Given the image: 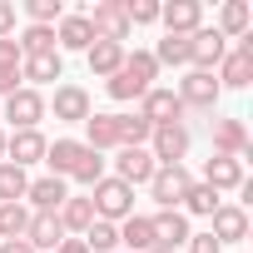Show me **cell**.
<instances>
[{
	"mask_svg": "<svg viewBox=\"0 0 253 253\" xmlns=\"http://www.w3.org/2000/svg\"><path fill=\"white\" fill-rule=\"evenodd\" d=\"M154 80H159L154 55H149V50H134V55H124L119 75H109V80H104V89H109V99L129 104V99H144V94L154 89Z\"/></svg>",
	"mask_w": 253,
	"mask_h": 253,
	"instance_id": "cell-1",
	"label": "cell"
},
{
	"mask_svg": "<svg viewBox=\"0 0 253 253\" xmlns=\"http://www.w3.org/2000/svg\"><path fill=\"white\" fill-rule=\"evenodd\" d=\"M89 204H94V218H104V223H124L134 213V189L124 184V179H114V174H104L94 189H89Z\"/></svg>",
	"mask_w": 253,
	"mask_h": 253,
	"instance_id": "cell-2",
	"label": "cell"
},
{
	"mask_svg": "<svg viewBox=\"0 0 253 253\" xmlns=\"http://www.w3.org/2000/svg\"><path fill=\"white\" fill-rule=\"evenodd\" d=\"M174 94H179L184 114H189V109H199V114H213V109H218V94H223V89H218V80H213L209 70H189V75L179 80V89H174Z\"/></svg>",
	"mask_w": 253,
	"mask_h": 253,
	"instance_id": "cell-3",
	"label": "cell"
},
{
	"mask_svg": "<svg viewBox=\"0 0 253 253\" xmlns=\"http://www.w3.org/2000/svg\"><path fill=\"white\" fill-rule=\"evenodd\" d=\"M189 184H194V174H189L184 164H159V169H154V179H149L144 189H149V199H154L159 209H179Z\"/></svg>",
	"mask_w": 253,
	"mask_h": 253,
	"instance_id": "cell-4",
	"label": "cell"
},
{
	"mask_svg": "<svg viewBox=\"0 0 253 253\" xmlns=\"http://www.w3.org/2000/svg\"><path fill=\"white\" fill-rule=\"evenodd\" d=\"M218 89H248L253 84V35H243L238 40V50H228L223 60H218Z\"/></svg>",
	"mask_w": 253,
	"mask_h": 253,
	"instance_id": "cell-5",
	"label": "cell"
},
{
	"mask_svg": "<svg viewBox=\"0 0 253 253\" xmlns=\"http://www.w3.org/2000/svg\"><path fill=\"white\" fill-rule=\"evenodd\" d=\"M189 129L184 124H154V134H149V154H154V164H184V154H189Z\"/></svg>",
	"mask_w": 253,
	"mask_h": 253,
	"instance_id": "cell-6",
	"label": "cell"
},
{
	"mask_svg": "<svg viewBox=\"0 0 253 253\" xmlns=\"http://www.w3.org/2000/svg\"><path fill=\"white\" fill-rule=\"evenodd\" d=\"M228 55V40L213 30V25H199L194 35H189V70H218V60Z\"/></svg>",
	"mask_w": 253,
	"mask_h": 253,
	"instance_id": "cell-7",
	"label": "cell"
},
{
	"mask_svg": "<svg viewBox=\"0 0 253 253\" xmlns=\"http://www.w3.org/2000/svg\"><path fill=\"white\" fill-rule=\"evenodd\" d=\"M45 109H55V119H60V124H84V119L94 114V104H89V89H84V84H55V99H45Z\"/></svg>",
	"mask_w": 253,
	"mask_h": 253,
	"instance_id": "cell-8",
	"label": "cell"
},
{
	"mask_svg": "<svg viewBox=\"0 0 253 253\" xmlns=\"http://www.w3.org/2000/svg\"><path fill=\"white\" fill-rule=\"evenodd\" d=\"M89 20V30H94V40H114V45H124L134 30H129V20H124V5L119 0H99V5L84 15Z\"/></svg>",
	"mask_w": 253,
	"mask_h": 253,
	"instance_id": "cell-9",
	"label": "cell"
},
{
	"mask_svg": "<svg viewBox=\"0 0 253 253\" xmlns=\"http://www.w3.org/2000/svg\"><path fill=\"white\" fill-rule=\"evenodd\" d=\"M45 149H50V139H45L40 129H15V134H5V164H15V169L45 164Z\"/></svg>",
	"mask_w": 253,
	"mask_h": 253,
	"instance_id": "cell-10",
	"label": "cell"
},
{
	"mask_svg": "<svg viewBox=\"0 0 253 253\" xmlns=\"http://www.w3.org/2000/svg\"><path fill=\"white\" fill-rule=\"evenodd\" d=\"M45 114H50V109H45V94H40V89H30V84H20V89L5 99V119L15 124V129H35Z\"/></svg>",
	"mask_w": 253,
	"mask_h": 253,
	"instance_id": "cell-11",
	"label": "cell"
},
{
	"mask_svg": "<svg viewBox=\"0 0 253 253\" xmlns=\"http://www.w3.org/2000/svg\"><path fill=\"white\" fill-rule=\"evenodd\" d=\"M159 25H164V35H194L199 25H204V5L199 0H169V5H159Z\"/></svg>",
	"mask_w": 253,
	"mask_h": 253,
	"instance_id": "cell-12",
	"label": "cell"
},
{
	"mask_svg": "<svg viewBox=\"0 0 253 253\" xmlns=\"http://www.w3.org/2000/svg\"><path fill=\"white\" fill-rule=\"evenodd\" d=\"M70 199V184L65 179H55V174H45V179H30V189H25V209L30 213H60V204Z\"/></svg>",
	"mask_w": 253,
	"mask_h": 253,
	"instance_id": "cell-13",
	"label": "cell"
},
{
	"mask_svg": "<svg viewBox=\"0 0 253 253\" xmlns=\"http://www.w3.org/2000/svg\"><path fill=\"white\" fill-rule=\"evenodd\" d=\"M154 154L149 149H114V179H124L129 189H139V184H149L154 179Z\"/></svg>",
	"mask_w": 253,
	"mask_h": 253,
	"instance_id": "cell-14",
	"label": "cell"
},
{
	"mask_svg": "<svg viewBox=\"0 0 253 253\" xmlns=\"http://www.w3.org/2000/svg\"><path fill=\"white\" fill-rule=\"evenodd\" d=\"M139 114H144L149 124H184V104H179V94L164 89V84H154V89L139 99Z\"/></svg>",
	"mask_w": 253,
	"mask_h": 253,
	"instance_id": "cell-15",
	"label": "cell"
},
{
	"mask_svg": "<svg viewBox=\"0 0 253 253\" xmlns=\"http://www.w3.org/2000/svg\"><path fill=\"white\" fill-rule=\"evenodd\" d=\"M149 228H154V248L179 253V248L189 243V218H184L179 209H159V213L149 218Z\"/></svg>",
	"mask_w": 253,
	"mask_h": 253,
	"instance_id": "cell-16",
	"label": "cell"
},
{
	"mask_svg": "<svg viewBox=\"0 0 253 253\" xmlns=\"http://www.w3.org/2000/svg\"><path fill=\"white\" fill-rule=\"evenodd\" d=\"M209 218H213L209 233H213L218 243H243V238H248V209H238V204H218Z\"/></svg>",
	"mask_w": 253,
	"mask_h": 253,
	"instance_id": "cell-17",
	"label": "cell"
},
{
	"mask_svg": "<svg viewBox=\"0 0 253 253\" xmlns=\"http://www.w3.org/2000/svg\"><path fill=\"white\" fill-rule=\"evenodd\" d=\"M70 233L60 228V218L55 213H30V228H25V243L35 248V253H55L60 243H65Z\"/></svg>",
	"mask_w": 253,
	"mask_h": 253,
	"instance_id": "cell-18",
	"label": "cell"
},
{
	"mask_svg": "<svg viewBox=\"0 0 253 253\" xmlns=\"http://www.w3.org/2000/svg\"><path fill=\"white\" fill-rule=\"evenodd\" d=\"M84 149H94V154L119 149V114H89L84 119Z\"/></svg>",
	"mask_w": 253,
	"mask_h": 253,
	"instance_id": "cell-19",
	"label": "cell"
},
{
	"mask_svg": "<svg viewBox=\"0 0 253 253\" xmlns=\"http://www.w3.org/2000/svg\"><path fill=\"white\" fill-rule=\"evenodd\" d=\"M213 154H223V159H243L248 154L243 119H213Z\"/></svg>",
	"mask_w": 253,
	"mask_h": 253,
	"instance_id": "cell-20",
	"label": "cell"
},
{
	"mask_svg": "<svg viewBox=\"0 0 253 253\" xmlns=\"http://www.w3.org/2000/svg\"><path fill=\"white\" fill-rule=\"evenodd\" d=\"M223 40H243L253 35V5L248 0H223V10H218V25H213Z\"/></svg>",
	"mask_w": 253,
	"mask_h": 253,
	"instance_id": "cell-21",
	"label": "cell"
},
{
	"mask_svg": "<svg viewBox=\"0 0 253 253\" xmlns=\"http://www.w3.org/2000/svg\"><path fill=\"white\" fill-rule=\"evenodd\" d=\"M94 45V30H89V20H84V10H65V20L55 25V50H89Z\"/></svg>",
	"mask_w": 253,
	"mask_h": 253,
	"instance_id": "cell-22",
	"label": "cell"
},
{
	"mask_svg": "<svg viewBox=\"0 0 253 253\" xmlns=\"http://www.w3.org/2000/svg\"><path fill=\"white\" fill-rule=\"evenodd\" d=\"M199 184H209L213 194L238 189V184H243V159H223V154H213V159L204 164V179H199Z\"/></svg>",
	"mask_w": 253,
	"mask_h": 253,
	"instance_id": "cell-23",
	"label": "cell"
},
{
	"mask_svg": "<svg viewBox=\"0 0 253 253\" xmlns=\"http://www.w3.org/2000/svg\"><path fill=\"white\" fill-rule=\"evenodd\" d=\"M20 80H30V89H35V84H55V80H65V60H60V50L20 60Z\"/></svg>",
	"mask_w": 253,
	"mask_h": 253,
	"instance_id": "cell-24",
	"label": "cell"
},
{
	"mask_svg": "<svg viewBox=\"0 0 253 253\" xmlns=\"http://www.w3.org/2000/svg\"><path fill=\"white\" fill-rule=\"evenodd\" d=\"M124 45H114V40H94L89 50H84V60H89V75H99V80H109V75H119V65H124Z\"/></svg>",
	"mask_w": 253,
	"mask_h": 253,
	"instance_id": "cell-25",
	"label": "cell"
},
{
	"mask_svg": "<svg viewBox=\"0 0 253 253\" xmlns=\"http://www.w3.org/2000/svg\"><path fill=\"white\" fill-rule=\"evenodd\" d=\"M80 159H84V139H55V144L45 149V164H50L55 179H70Z\"/></svg>",
	"mask_w": 253,
	"mask_h": 253,
	"instance_id": "cell-26",
	"label": "cell"
},
{
	"mask_svg": "<svg viewBox=\"0 0 253 253\" xmlns=\"http://www.w3.org/2000/svg\"><path fill=\"white\" fill-rule=\"evenodd\" d=\"M119 243L129 248V253H154V228H149V218L144 213H129L119 223Z\"/></svg>",
	"mask_w": 253,
	"mask_h": 253,
	"instance_id": "cell-27",
	"label": "cell"
},
{
	"mask_svg": "<svg viewBox=\"0 0 253 253\" xmlns=\"http://www.w3.org/2000/svg\"><path fill=\"white\" fill-rule=\"evenodd\" d=\"M55 218H60V228H65V233H84V228L94 223V204L70 194V199L60 204V213H55Z\"/></svg>",
	"mask_w": 253,
	"mask_h": 253,
	"instance_id": "cell-28",
	"label": "cell"
},
{
	"mask_svg": "<svg viewBox=\"0 0 253 253\" xmlns=\"http://www.w3.org/2000/svg\"><path fill=\"white\" fill-rule=\"evenodd\" d=\"M154 134V124L144 114H119V149H144Z\"/></svg>",
	"mask_w": 253,
	"mask_h": 253,
	"instance_id": "cell-29",
	"label": "cell"
},
{
	"mask_svg": "<svg viewBox=\"0 0 253 253\" xmlns=\"http://www.w3.org/2000/svg\"><path fill=\"white\" fill-rule=\"evenodd\" d=\"M15 45H20V60L50 55V50H55V30H50V25H25V30L15 35Z\"/></svg>",
	"mask_w": 253,
	"mask_h": 253,
	"instance_id": "cell-30",
	"label": "cell"
},
{
	"mask_svg": "<svg viewBox=\"0 0 253 253\" xmlns=\"http://www.w3.org/2000/svg\"><path fill=\"white\" fill-rule=\"evenodd\" d=\"M213 209H218V194H213L209 184H199V179H194V184L184 189V204H179V213H184V218H189V213H204V218H209Z\"/></svg>",
	"mask_w": 253,
	"mask_h": 253,
	"instance_id": "cell-31",
	"label": "cell"
},
{
	"mask_svg": "<svg viewBox=\"0 0 253 253\" xmlns=\"http://www.w3.org/2000/svg\"><path fill=\"white\" fill-rule=\"evenodd\" d=\"M84 248H89V253H119V223L94 218V223L84 228Z\"/></svg>",
	"mask_w": 253,
	"mask_h": 253,
	"instance_id": "cell-32",
	"label": "cell"
},
{
	"mask_svg": "<svg viewBox=\"0 0 253 253\" xmlns=\"http://www.w3.org/2000/svg\"><path fill=\"white\" fill-rule=\"evenodd\" d=\"M25 189H30V174L25 169L0 164V204H25Z\"/></svg>",
	"mask_w": 253,
	"mask_h": 253,
	"instance_id": "cell-33",
	"label": "cell"
},
{
	"mask_svg": "<svg viewBox=\"0 0 253 253\" xmlns=\"http://www.w3.org/2000/svg\"><path fill=\"white\" fill-rule=\"evenodd\" d=\"M25 228H30V209L25 204H0V243L25 238Z\"/></svg>",
	"mask_w": 253,
	"mask_h": 253,
	"instance_id": "cell-34",
	"label": "cell"
},
{
	"mask_svg": "<svg viewBox=\"0 0 253 253\" xmlns=\"http://www.w3.org/2000/svg\"><path fill=\"white\" fill-rule=\"evenodd\" d=\"M149 55H154V65H189V40L184 35H164Z\"/></svg>",
	"mask_w": 253,
	"mask_h": 253,
	"instance_id": "cell-35",
	"label": "cell"
},
{
	"mask_svg": "<svg viewBox=\"0 0 253 253\" xmlns=\"http://www.w3.org/2000/svg\"><path fill=\"white\" fill-rule=\"evenodd\" d=\"M104 174H109V159H104V154H94V149H84V159L75 164V174H70V179H80L84 189H94Z\"/></svg>",
	"mask_w": 253,
	"mask_h": 253,
	"instance_id": "cell-36",
	"label": "cell"
},
{
	"mask_svg": "<svg viewBox=\"0 0 253 253\" xmlns=\"http://www.w3.org/2000/svg\"><path fill=\"white\" fill-rule=\"evenodd\" d=\"M119 5H124L129 30H134V25H159V0H119Z\"/></svg>",
	"mask_w": 253,
	"mask_h": 253,
	"instance_id": "cell-37",
	"label": "cell"
},
{
	"mask_svg": "<svg viewBox=\"0 0 253 253\" xmlns=\"http://www.w3.org/2000/svg\"><path fill=\"white\" fill-rule=\"evenodd\" d=\"M25 15H30V25H60L65 20V5H60V0H30V5H25Z\"/></svg>",
	"mask_w": 253,
	"mask_h": 253,
	"instance_id": "cell-38",
	"label": "cell"
},
{
	"mask_svg": "<svg viewBox=\"0 0 253 253\" xmlns=\"http://www.w3.org/2000/svg\"><path fill=\"white\" fill-rule=\"evenodd\" d=\"M189 253H223V243L213 233H189Z\"/></svg>",
	"mask_w": 253,
	"mask_h": 253,
	"instance_id": "cell-39",
	"label": "cell"
},
{
	"mask_svg": "<svg viewBox=\"0 0 253 253\" xmlns=\"http://www.w3.org/2000/svg\"><path fill=\"white\" fill-rule=\"evenodd\" d=\"M0 70H20V45H15V35L0 40Z\"/></svg>",
	"mask_w": 253,
	"mask_h": 253,
	"instance_id": "cell-40",
	"label": "cell"
},
{
	"mask_svg": "<svg viewBox=\"0 0 253 253\" xmlns=\"http://www.w3.org/2000/svg\"><path fill=\"white\" fill-rule=\"evenodd\" d=\"M10 35H15V5L0 0V40H10Z\"/></svg>",
	"mask_w": 253,
	"mask_h": 253,
	"instance_id": "cell-41",
	"label": "cell"
},
{
	"mask_svg": "<svg viewBox=\"0 0 253 253\" xmlns=\"http://www.w3.org/2000/svg\"><path fill=\"white\" fill-rule=\"evenodd\" d=\"M20 84H25V80H20V70H0V94H5V99H10Z\"/></svg>",
	"mask_w": 253,
	"mask_h": 253,
	"instance_id": "cell-42",
	"label": "cell"
},
{
	"mask_svg": "<svg viewBox=\"0 0 253 253\" xmlns=\"http://www.w3.org/2000/svg\"><path fill=\"white\" fill-rule=\"evenodd\" d=\"M0 253H35L25 238H5V243H0Z\"/></svg>",
	"mask_w": 253,
	"mask_h": 253,
	"instance_id": "cell-43",
	"label": "cell"
},
{
	"mask_svg": "<svg viewBox=\"0 0 253 253\" xmlns=\"http://www.w3.org/2000/svg\"><path fill=\"white\" fill-rule=\"evenodd\" d=\"M55 253H89V248H84V238H65Z\"/></svg>",
	"mask_w": 253,
	"mask_h": 253,
	"instance_id": "cell-44",
	"label": "cell"
},
{
	"mask_svg": "<svg viewBox=\"0 0 253 253\" xmlns=\"http://www.w3.org/2000/svg\"><path fill=\"white\" fill-rule=\"evenodd\" d=\"M0 164H5V134H0Z\"/></svg>",
	"mask_w": 253,
	"mask_h": 253,
	"instance_id": "cell-45",
	"label": "cell"
},
{
	"mask_svg": "<svg viewBox=\"0 0 253 253\" xmlns=\"http://www.w3.org/2000/svg\"><path fill=\"white\" fill-rule=\"evenodd\" d=\"M154 253H169V248H154Z\"/></svg>",
	"mask_w": 253,
	"mask_h": 253,
	"instance_id": "cell-46",
	"label": "cell"
}]
</instances>
